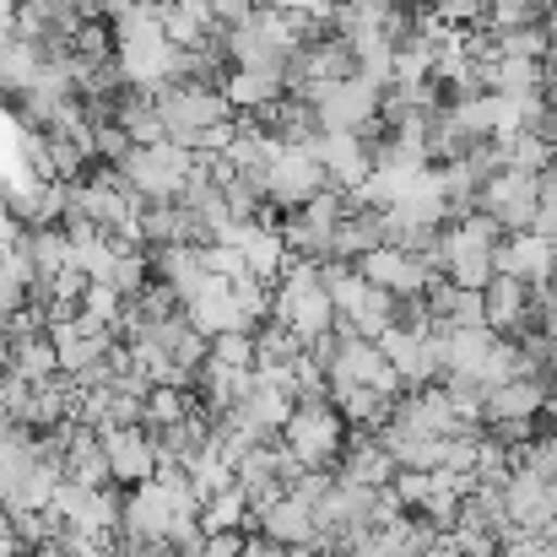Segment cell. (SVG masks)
I'll return each mask as SVG.
<instances>
[{"label": "cell", "instance_id": "7", "mask_svg": "<svg viewBox=\"0 0 557 557\" xmlns=\"http://www.w3.org/2000/svg\"><path fill=\"white\" fill-rule=\"evenodd\" d=\"M98 444H103V455H109V476H114V482H147V476L158 471V444H152V433H141L136 422H125V428H98Z\"/></svg>", "mask_w": 557, "mask_h": 557}, {"label": "cell", "instance_id": "13", "mask_svg": "<svg viewBox=\"0 0 557 557\" xmlns=\"http://www.w3.org/2000/svg\"><path fill=\"white\" fill-rule=\"evenodd\" d=\"M65 482H82V487H103V482H114V476H109V455H103V444H98L92 433H76V438H71Z\"/></svg>", "mask_w": 557, "mask_h": 557}, {"label": "cell", "instance_id": "8", "mask_svg": "<svg viewBox=\"0 0 557 557\" xmlns=\"http://www.w3.org/2000/svg\"><path fill=\"white\" fill-rule=\"evenodd\" d=\"M493 271L504 276H520L525 287H542L547 276L557 271V244L547 233H515L509 244H493Z\"/></svg>", "mask_w": 557, "mask_h": 557}, {"label": "cell", "instance_id": "3", "mask_svg": "<svg viewBox=\"0 0 557 557\" xmlns=\"http://www.w3.org/2000/svg\"><path fill=\"white\" fill-rule=\"evenodd\" d=\"M325 169H320V158H314V147H276L271 152V163H265V174H260V189H265V200H276V206H287V211H298L314 189H325Z\"/></svg>", "mask_w": 557, "mask_h": 557}, {"label": "cell", "instance_id": "2", "mask_svg": "<svg viewBox=\"0 0 557 557\" xmlns=\"http://www.w3.org/2000/svg\"><path fill=\"white\" fill-rule=\"evenodd\" d=\"M282 433H287V455L304 471H325L342 449V411L331 400H298L293 417L282 422Z\"/></svg>", "mask_w": 557, "mask_h": 557}, {"label": "cell", "instance_id": "12", "mask_svg": "<svg viewBox=\"0 0 557 557\" xmlns=\"http://www.w3.org/2000/svg\"><path fill=\"white\" fill-rule=\"evenodd\" d=\"M542 406H547V384H542L536 373H520V379L487 389V400H482L487 417H536Z\"/></svg>", "mask_w": 557, "mask_h": 557}, {"label": "cell", "instance_id": "5", "mask_svg": "<svg viewBox=\"0 0 557 557\" xmlns=\"http://www.w3.org/2000/svg\"><path fill=\"white\" fill-rule=\"evenodd\" d=\"M358 276H369L373 287H384L389 298H422L428 287V260L411 255V249H389V244H373L369 255H358Z\"/></svg>", "mask_w": 557, "mask_h": 557}, {"label": "cell", "instance_id": "15", "mask_svg": "<svg viewBox=\"0 0 557 557\" xmlns=\"http://www.w3.org/2000/svg\"><path fill=\"white\" fill-rule=\"evenodd\" d=\"M389 476H395V460H389V449H384V444H363V449H352V460H347V476H342V482L384 487Z\"/></svg>", "mask_w": 557, "mask_h": 557}, {"label": "cell", "instance_id": "1", "mask_svg": "<svg viewBox=\"0 0 557 557\" xmlns=\"http://www.w3.org/2000/svg\"><path fill=\"white\" fill-rule=\"evenodd\" d=\"M114 169L141 200H174L185 189L189 169H195V152L174 147V141H152V147H131Z\"/></svg>", "mask_w": 557, "mask_h": 557}, {"label": "cell", "instance_id": "14", "mask_svg": "<svg viewBox=\"0 0 557 557\" xmlns=\"http://www.w3.org/2000/svg\"><path fill=\"white\" fill-rule=\"evenodd\" d=\"M76 309H82L87 320H98V325L120 331V320H125V293H120L114 282H87V287H82V298H76Z\"/></svg>", "mask_w": 557, "mask_h": 557}, {"label": "cell", "instance_id": "9", "mask_svg": "<svg viewBox=\"0 0 557 557\" xmlns=\"http://www.w3.org/2000/svg\"><path fill=\"white\" fill-rule=\"evenodd\" d=\"M260 520H265V536H271L276 547H309V542H320L314 509H309L293 487H282V493L260 509Z\"/></svg>", "mask_w": 557, "mask_h": 557}, {"label": "cell", "instance_id": "10", "mask_svg": "<svg viewBox=\"0 0 557 557\" xmlns=\"http://www.w3.org/2000/svg\"><path fill=\"white\" fill-rule=\"evenodd\" d=\"M287 92V71L276 65H233V76L222 82V98L233 109H265Z\"/></svg>", "mask_w": 557, "mask_h": 557}, {"label": "cell", "instance_id": "4", "mask_svg": "<svg viewBox=\"0 0 557 557\" xmlns=\"http://www.w3.org/2000/svg\"><path fill=\"white\" fill-rule=\"evenodd\" d=\"M536 180L542 174H525V169H498L487 185H482V211L504 227V233H525L536 222Z\"/></svg>", "mask_w": 557, "mask_h": 557}, {"label": "cell", "instance_id": "6", "mask_svg": "<svg viewBox=\"0 0 557 557\" xmlns=\"http://www.w3.org/2000/svg\"><path fill=\"white\" fill-rule=\"evenodd\" d=\"M314 158H320L325 180L336 189H358L373 169V141L369 136H352V131H320Z\"/></svg>", "mask_w": 557, "mask_h": 557}, {"label": "cell", "instance_id": "16", "mask_svg": "<svg viewBox=\"0 0 557 557\" xmlns=\"http://www.w3.org/2000/svg\"><path fill=\"white\" fill-rule=\"evenodd\" d=\"M542 27H547V38H553V44H557V0H553V5H547V11H542Z\"/></svg>", "mask_w": 557, "mask_h": 557}, {"label": "cell", "instance_id": "11", "mask_svg": "<svg viewBox=\"0 0 557 557\" xmlns=\"http://www.w3.org/2000/svg\"><path fill=\"white\" fill-rule=\"evenodd\" d=\"M525 314H531V287L520 276L493 271L487 287H482V320L493 331H515V325H525Z\"/></svg>", "mask_w": 557, "mask_h": 557}]
</instances>
